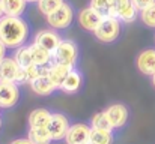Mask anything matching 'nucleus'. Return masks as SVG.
<instances>
[{
  "mask_svg": "<svg viewBox=\"0 0 155 144\" xmlns=\"http://www.w3.org/2000/svg\"><path fill=\"white\" fill-rule=\"evenodd\" d=\"M6 54H8V47H6V45H5V44L0 41V62H2L5 57H6Z\"/></svg>",
  "mask_w": 155,
  "mask_h": 144,
  "instance_id": "28",
  "label": "nucleus"
},
{
  "mask_svg": "<svg viewBox=\"0 0 155 144\" xmlns=\"http://www.w3.org/2000/svg\"><path fill=\"white\" fill-rule=\"evenodd\" d=\"M71 126H72L71 119L66 114H63V113H53L50 125L47 128H48V131H50L54 141H62V140H65V137H66V134H68Z\"/></svg>",
  "mask_w": 155,
  "mask_h": 144,
  "instance_id": "9",
  "label": "nucleus"
},
{
  "mask_svg": "<svg viewBox=\"0 0 155 144\" xmlns=\"http://www.w3.org/2000/svg\"><path fill=\"white\" fill-rule=\"evenodd\" d=\"M140 11L133 0H111V17L119 18L122 23H134L139 18Z\"/></svg>",
  "mask_w": 155,
  "mask_h": 144,
  "instance_id": "7",
  "label": "nucleus"
},
{
  "mask_svg": "<svg viewBox=\"0 0 155 144\" xmlns=\"http://www.w3.org/2000/svg\"><path fill=\"white\" fill-rule=\"evenodd\" d=\"M139 18L142 20V23H143L146 27L155 29V3L151 5V6H148L146 9L140 11Z\"/></svg>",
  "mask_w": 155,
  "mask_h": 144,
  "instance_id": "26",
  "label": "nucleus"
},
{
  "mask_svg": "<svg viewBox=\"0 0 155 144\" xmlns=\"http://www.w3.org/2000/svg\"><path fill=\"white\" fill-rule=\"evenodd\" d=\"M53 113L47 108H36L29 116V126L30 128H47L50 125Z\"/></svg>",
  "mask_w": 155,
  "mask_h": 144,
  "instance_id": "17",
  "label": "nucleus"
},
{
  "mask_svg": "<svg viewBox=\"0 0 155 144\" xmlns=\"http://www.w3.org/2000/svg\"><path fill=\"white\" fill-rule=\"evenodd\" d=\"M133 3L136 5V8H137L139 11H143V9H146L148 6L154 5L155 0H133Z\"/></svg>",
  "mask_w": 155,
  "mask_h": 144,
  "instance_id": "27",
  "label": "nucleus"
},
{
  "mask_svg": "<svg viewBox=\"0 0 155 144\" xmlns=\"http://www.w3.org/2000/svg\"><path fill=\"white\" fill-rule=\"evenodd\" d=\"M15 60L20 63L21 68H27L30 65H33V60H32V53H30V47L26 44L23 47L17 48L15 50Z\"/></svg>",
  "mask_w": 155,
  "mask_h": 144,
  "instance_id": "22",
  "label": "nucleus"
},
{
  "mask_svg": "<svg viewBox=\"0 0 155 144\" xmlns=\"http://www.w3.org/2000/svg\"><path fill=\"white\" fill-rule=\"evenodd\" d=\"M30 38V26L23 17L3 15L0 18V41L11 50L23 47Z\"/></svg>",
  "mask_w": 155,
  "mask_h": 144,
  "instance_id": "1",
  "label": "nucleus"
},
{
  "mask_svg": "<svg viewBox=\"0 0 155 144\" xmlns=\"http://www.w3.org/2000/svg\"><path fill=\"white\" fill-rule=\"evenodd\" d=\"M91 141L94 144H113L114 143L113 131H107V129H92Z\"/></svg>",
  "mask_w": 155,
  "mask_h": 144,
  "instance_id": "21",
  "label": "nucleus"
},
{
  "mask_svg": "<svg viewBox=\"0 0 155 144\" xmlns=\"http://www.w3.org/2000/svg\"><path fill=\"white\" fill-rule=\"evenodd\" d=\"M2 110H3V108H2V107H0V113H2Z\"/></svg>",
  "mask_w": 155,
  "mask_h": 144,
  "instance_id": "35",
  "label": "nucleus"
},
{
  "mask_svg": "<svg viewBox=\"0 0 155 144\" xmlns=\"http://www.w3.org/2000/svg\"><path fill=\"white\" fill-rule=\"evenodd\" d=\"M27 137L33 144H51L54 141L48 128H30L29 126Z\"/></svg>",
  "mask_w": 155,
  "mask_h": 144,
  "instance_id": "20",
  "label": "nucleus"
},
{
  "mask_svg": "<svg viewBox=\"0 0 155 144\" xmlns=\"http://www.w3.org/2000/svg\"><path fill=\"white\" fill-rule=\"evenodd\" d=\"M91 8H94L100 15L111 17V0H91Z\"/></svg>",
  "mask_w": 155,
  "mask_h": 144,
  "instance_id": "25",
  "label": "nucleus"
},
{
  "mask_svg": "<svg viewBox=\"0 0 155 144\" xmlns=\"http://www.w3.org/2000/svg\"><path fill=\"white\" fill-rule=\"evenodd\" d=\"M91 134H92V126L87 123H74L66 137H65V143L66 144H87L91 141Z\"/></svg>",
  "mask_w": 155,
  "mask_h": 144,
  "instance_id": "10",
  "label": "nucleus"
},
{
  "mask_svg": "<svg viewBox=\"0 0 155 144\" xmlns=\"http://www.w3.org/2000/svg\"><path fill=\"white\" fill-rule=\"evenodd\" d=\"M89 125L92 126V129H107V131H113L107 116L104 111H100V113H95L89 122Z\"/></svg>",
  "mask_w": 155,
  "mask_h": 144,
  "instance_id": "23",
  "label": "nucleus"
},
{
  "mask_svg": "<svg viewBox=\"0 0 155 144\" xmlns=\"http://www.w3.org/2000/svg\"><path fill=\"white\" fill-rule=\"evenodd\" d=\"M122 33V21L116 17H105L94 32L95 38L104 44H111L119 39Z\"/></svg>",
  "mask_w": 155,
  "mask_h": 144,
  "instance_id": "2",
  "label": "nucleus"
},
{
  "mask_svg": "<svg viewBox=\"0 0 155 144\" xmlns=\"http://www.w3.org/2000/svg\"><path fill=\"white\" fill-rule=\"evenodd\" d=\"M103 15H100L94 8H91V6H87V8H84V9H81L80 12H78V24L84 29V30H87V32H95L97 30V27L101 24V21H103Z\"/></svg>",
  "mask_w": 155,
  "mask_h": 144,
  "instance_id": "13",
  "label": "nucleus"
},
{
  "mask_svg": "<svg viewBox=\"0 0 155 144\" xmlns=\"http://www.w3.org/2000/svg\"><path fill=\"white\" fill-rule=\"evenodd\" d=\"M87 144H94V143H92V141H89V143H87Z\"/></svg>",
  "mask_w": 155,
  "mask_h": 144,
  "instance_id": "34",
  "label": "nucleus"
},
{
  "mask_svg": "<svg viewBox=\"0 0 155 144\" xmlns=\"http://www.w3.org/2000/svg\"><path fill=\"white\" fill-rule=\"evenodd\" d=\"M136 66L143 75L152 77L155 74V48L142 50L136 57Z\"/></svg>",
  "mask_w": 155,
  "mask_h": 144,
  "instance_id": "12",
  "label": "nucleus"
},
{
  "mask_svg": "<svg viewBox=\"0 0 155 144\" xmlns=\"http://www.w3.org/2000/svg\"><path fill=\"white\" fill-rule=\"evenodd\" d=\"M74 21V8L65 2L60 8H57L54 12L47 15V23L54 30H65L68 29Z\"/></svg>",
  "mask_w": 155,
  "mask_h": 144,
  "instance_id": "5",
  "label": "nucleus"
},
{
  "mask_svg": "<svg viewBox=\"0 0 155 144\" xmlns=\"http://www.w3.org/2000/svg\"><path fill=\"white\" fill-rule=\"evenodd\" d=\"M2 128H3V116L0 114V131H2Z\"/></svg>",
  "mask_w": 155,
  "mask_h": 144,
  "instance_id": "31",
  "label": "nucleus"
},
{
  "mask_svg": "<svg viewBox=\"0 0 155 144\" xmlns=\"http://www.w3.org/2000/svg\"><path fill=\"white\" fill-rule=\"evenodd\" d=\"M60 41H62V38H60V35H59L54 29H47V30L38 32L33 42H36V44H39L41 47L47 48V50H50L51 53H54L56 48L59 47Z\"/></svg>",
  "mask_w": 155,
  "mask_h": 144,
  "instance_id": "14",
  "label": "nucleus"
},
{
  "mask_svg": "<svg viewBox=\"0 0 155 144\" xmlns=\"http://www.w3.org/2000/svg\"><path fill=\"white\" fill-rule=\"evenodd\" d=\"M29 84H30L32 90L39 96H50L54 92H57V87L53 84L48 75H41V77L35 78L33 81H30Z\"/></svg>",
  "mask_w": 155,
  "mask_h": 144,
  "instance_id": "16",
  "label": "nucleus"
},
{
  "mask_svg": "<svg viewBox=\"0 0 155 144\" xmlns=\"http://www.w3.org/2000/svg\"><path fill=\"white\" fill-rule=\"evenodd\" d=\"M0 80L17 83L18 86H23L27 83L24 69L20 66V63L15 60V57H5L0 62Z\"/></svg>",
  "mask_w": 155,
  "mask_h": 144,
  "instance_id": "3",
  "label": "nucleus"
},
{
  "mask_svg": "<svg viewBox=\"0 0 155 144\" xmlns=\"http://www.w3.org/2000/svg\"><path fill=\"white\" fill-rule=\"evenodd\" d=\"M53 59L57 63L66 65L69 68H77L78 63V45L71 39H62L59 47L53 53Z\"/></svg>",
  "mask_w": 155,
  "mask_h": 144,
  "instance_id": "4",
  "label": "nucleus"
},
{
  "mask_svg": "<svg viewBox=\"0 0 155 144\" xmlns=\"http://www.w3.org/2000/svg\"><path fill=\"white\" fill-rule=\"evenodd\" d=\"M71 69H72V68H69V66H66V65L53 62V65L50 66V69H48V77H50V80L53 81V84L57 87V90L60 89L62 83L65 81V78L68 77V74H69Z\"/></svg>",
  "mask_w": 155,
  "mask_h": 144,
  "instance_id": "18",
  "label": "nucleus"
},
{
  "mask_svg": "<svg viewBox=\"0 0 155 144\" xmlns=\"http://www.w3.org/2000/svg\"><path fill=\"white\" fill-rule=\"evenodd\" d=\"M5 15V11H3V5H2V0H0V18Z\"/></svg>",
  "mask_w": 155,
  "mask_h": 144,
  "instance_id": "30",
  "label": "nucleus"
},
{
  "mask_svg": "<svg viewBox=\"0 0 155 144\" xmlns=\"http://www.w3.org/2000/svg\"><path fill=\"white\" fill-rule=\"evenodd\" d=\"M9 144H33L30 140H29V137L27 138H17V140H14V141H11Z\"/></svg>",
  "mask_w": 155,
  "mask_h": 144,
  "instance_id": "29",
  "label": "nucleus"
},
{
  "mask_svg": "<svg viewBox=\"0 0 155 144\" xmlns=\"http://www.w3.org/2000/svg\"><path fill=\"white\" fill-rule=\"evenodd\" d=\"M151 78H152V86H154V87H155V74H154V75H152V77H151Z\"/></svg>",
  "mask_w": 155,
  "mask_h": 144,
  "instance_id": "33",
  "label": "nucleus"
},
{
  "mask_svg": "<svg viewBox=\"0 0 155 144\" xmlns=\"http://www.w3.org/2000/svg\"><path fill=\"white\" fill-rule=\"evenodd\" d=\"M84 84V75L81 74V71L78 68H72L68 74V77L65 78V81L62 83L59 92H63L66 95H75L81 90Z\"/></svg>",
  "mask_w": 155,
  "mask_h": 144,
  "instance_id": "11",
  "label": "nucleus"
},
{
  "mask_svg": "<svg viewBox=\"0 0 155 144\" xmlns=\"http://www.w3.org/2000/svg\"><path fill=\"white\" fill-rule=\"evenodd\" d=\"M26 2H27V3H38L39 0H26Z\"/></svg>",
  "mask_w": 155,
  "mask_h": 144,
  "instance_id": "32",
  "label": "nucleus"
},
{
  "mask_svg": "<svg viewBox=\"0 0 155 144\" xmlns=\"http://www.w3.org/2000/svg\"><path fill=\"white\" fill-rule=\"evenodd\" d=\"M104 113H105L113 131L122 129L124 126H127V123L130 120V110H128V107L125 104H120V102L108 105L104 110Z\"/></svg>",
  "mask_w": 155,
  "mask_h": 144,
  "instance_id": "8",
  "label": "nucleus"
},
{
  "mask_svg": "<svg viewBox=\"0 0 155 144\" xmlns=\"http://www.w3.org/2000/svg\"><path fill=\"white\" fill-rule=\"evenodd\" d=\"M20 99H21V89L17 83L0 80V107L3 110L15 108Z\"/></svg>",
  "mask_w": 155,
  "mask_h": 144,
  "instance_id": "6",
  "label": "nucleus"
},
{
  "mask_svg": "<svg viewBox=\"0 0 155 144\" xmlns=\"http://www.w3.org/2000/svg\"><path fill=\"white\" fill-rule=\"evenodd\" d=\"M5 15L11 17H23V14L27 9V2L26 0H2Z\"/></svg>",
  "mask_w": 155,
  "mask_h": 144,
  "instance_id": "19",
  "label": "nucleus"
},
{
  "mask_svg": "<svg viewBox=\"0 0 155 144\" xmlns=\"http://www.w3.org/2000/svg\"><path fill=\"white\" fill-rule=\"evenodd\" d=\"M65 3V0H39L38 2V9L42 15H50L57 8H60Z\"/></svg>",
  "mask_w": 155,
  "mask_h": 144,
  "instance_id": "24",
  "label": "nucleus"
},
{
  "mask_svg": "<svg viewBox=\"0 0 155 144\" xmlns=\"http://www.w3.org/2000/svg\"><path fill=\"white\" fill-rule=\"evenodd\" d=\"M30 47V53H32V60L35 65L38 66H50L53 65L54 59H53V53L47 48L41 47L39 44L33 42L29 45Z\"/></svg>",
  "mask_w": 155,
  "mask_h": 144,
  "instance_id": "15",
  "label": "nucleus"
}]
</instances>
